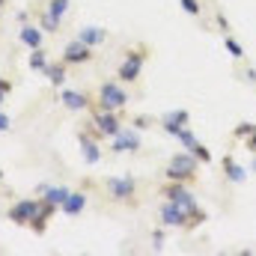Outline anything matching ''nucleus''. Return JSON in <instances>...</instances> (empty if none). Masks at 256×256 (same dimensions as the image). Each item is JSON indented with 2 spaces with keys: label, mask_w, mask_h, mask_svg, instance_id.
I'll use <instances>...</instances> for the list:
<instances>
[{
  "label": "nucleus",
  "mask_w": 256,
  "mask_h": 256,
  "mask_svg": "<svg viewBox=\"0 0 256 256\" xmlns=\"http://www.w3.org/2000/svg\"><path fill=\"white\" fill-rule=\"evenodd\" d=\"M164 196L170 200V202H176L188 218L194 220V226H200L202 220H206V212L200 208V202H196V196H194L188 188H185V182H173V185H167L164 188Z\"/></svg>",
  "instance_id": "obj_1"
},
{
  "label": "nucleus",
  "mask_w": 256,
  "mask_h": 256,
  "mask_svg": "<svg viewBox=\"0 0 256 256\" xmlns=\"http://www.w3.org/2000/svg\"><path fill=\"white\" fill-rule=\"evenodd\" d=\"M128 102H131V96H128V90L122 86V80H104L102 86H98V108L102 110H126Z\"/></svg>",
  "instance_id": "obj_2"
},
{
  "label": "nucleus",
  "mask_w": 256,
  "mask_h": 256,
  "mask_svg": "<svg viewBox=\"0 0 256 256\" xmlns=\"http://www.w3.org/2000/svg\"><path fill=\"white\" fill-rule=\"evenodd\" d=\"M196 170H200V161L194 158L191 152H179V155H173L167 161L164 176L170 182H191V179H196Z\"/></svg>",
  "instance_id": "obj_3"
},
{
  "label": "nucleus",
  "mask_w": 256,
  "mask_h": 256,
  "mask_svg": "<svg viewBox=\"0 0 256 256\" xmlns=\"http://www.w3.org/2000/svg\"><path fill=\"white\" fill-rule=\"evenodd\" d=\"M149 60V51L146 48H131L126 51V57H122V63L116 68V78L122 80V84H134V80H140V72H143V66Z\"/></svg>",
  "instance_id": "obj_4"
},
{
  "label": "nucleus",
  "mask_w": 256,
  "mask_h": 256,
  "mask_svg": "<svg viewBox=\"0 0 256 256\" xmlns=\"http://www.w3.org/2000/svg\"><path fill=\"white\" fill-rule=\"evenodd\" d=\"M90 126H92V134H96V137H110V140L126 128L116 110H102V108L92 114V122H90Z\"/></svg>",
  "instance_id": "obj_5"
},
{
  "label": "nucleus",
  "mask_w": 256,
  "mask_h": 256,
  "mask_svg": "<svg viewBox=\"0 0 256 256\" xmlns=\"http://www.w3.org/2000/svg\"><path fill=\"white\" fill-rule=\"evenodd\" d=\"M39 208H42V200L24 196V200L12 202V208L6 212V218H9L12 224H18V226H30V220H33V218L39 214Z\"/></svg>",
  "instance_id": "obj_6"
},
{
  "label": "nucleus",
  "mask_w": 256,
  "mask_h": 256,
  "mask_svg": "<svg viewBox=\"0 0 256 256\" xmlns=\"http://www.w3.org/2000/svg\"><path fill=\"white\" fill-rule=\"evenodd\" d=\"M92 57H96V48L84 45L78 36H74L72 42H66L63 54H60V60H63L66 66H86V63H92Z\"/></svg>",
  "instance_id": "obj_7"
},
{
  "label": "nucleus",
  "mask_w": 256,
  "mask_h": 256,
  "mask_svg": "<svg viewBox=\"0 0 256 256\" xmlns=\"http://www.w3.org/2000/svg\"><path fill=\"white\" fill-rule=\"evenodd\" d=\"M158 220H161V226L167 230V226H176V230H194V220L176 206V202H170V200H164V206H161V212H158Z\"/></svg>",
  "instance_id": "obj_8"
},
{
  "label": "nucleus",
  "mask_w": 256,
  "mask_h": 256,
  "mask_svg": "<svg viewBox=\"0 0 256 256\" xmlns=\"http://www.w3.org/2000/svg\"><path fill=\"white\" fill-rule=\"evenodd\" d=\"M108 196L116 200V202H131L137 196L134 176H114V179H108Z\"/></svg>",
  "instance_id": "obj_9"
},
{
  "label": "nucleus",
  "mask_w": 256,
  "mask_h": 256,
  "mask_svg": "<svg viewBox=\"0 0 256 256\" xmlns=\"http://www.w3.org/2000/svg\"><path fill=\"white\" fill-rule=\"evenodd\" d=\"M116 155H134V152H140L143 149V140H140V134H137V128H122L116 137H114V146H110Z\"/></svg>",
  "instance_id": "obj_10"
},
{
  "label": "nucleus",
  "mask_w": 256,
  "mask_h": 256,
  "mask_svg": "<svg viewBox=\"0 0 256 256\" xmlns=\"http://www.w3.org/2000/svg\"><path fill=\"white\" fill-rule=\"evenodd\" d=\"M188 126H191V114L188 110H170V114L161 116V128L167 134H173V137H179V131L188 128Z\"/></svg>",
  "instance_id": "obj_11"
},
{
  "label": "nucleus",
  "mask_w": 256,
  "mask_h": 256,
  "mask_svg": "<svg viewBox=\"0 0 256 256\" xmlns=\"http://www.w3.org/2000/svg\"><path fill=\"white\" fill-rule=\"evenodd\" d=\"M57 102L63 104L66 110H86V108H92L90 96H86V92H78V90H63Z\"/></svg>",
  "instance_id": "obj_12"
},
{
  "label": "nucleus",
  "mask_w": 256,
  "mask_h": 256,
  "mask_svg": "<svg viewBox=\"0 0 256 256\" xmlns=\"http://www.w3.org/2000/svg\"><path fill=\"white\" fill-rule=\"evenodd\" d=\"M18 42L24 45V48H42V42H45V33H42V27H36V24H21V30H18Z\"/></svg>",
  "instance_id": "obj_13"
},
{
  "label": "nucleus",
  "mask_w": 256,
  "mask_h": 256,
  "mask_svg": "<svg viewBox=\"0 0 256 256\" xmlns=\"http://www.w3.org/2000/svg\"><path fill=\"white\" fill-rule=\"evenodd\" d=\"M84 208H86V194L84 191H72L63 200V206H60V212H63L66 218H78Z\"/></svg>",
  "instance_id": "obj_14"
},
{
  "label": "nucleus",
  "mask_w": 256,
  "mask_h": 256,
  "mask_svg": "<svg viewBox=\"0 0 256 256\" xmlns=\"http://www.w3.org/2000/svg\"><path fill=\"white\" fill-rule=\"evenodd\" d=\"M36 194H39V200H45V202H51V206H63V200L68 196V188H63V185H39L36 188Z\"/></svg>",
  "instance_id": "obj_15"
},
{
  "label": "nucleus",
  "mask_w": 256,
  "mask_h": 256,
  "mask_svg": "<svg viewBox=\"0 0 256 256\" xmlns=\"http://www.w3.org/2000/svg\"><path fill=\"white\" fill-rule=\"evenodd\" d=\"M78 140H80V155H84V161H86V164H98V161H102V149H98V143H96L86 131H80Z\"/></svg>",
  "instance_id": "obj_16"
},
{
  "label": "nucleus",
  "mask_w": 256,
  "mask_h": 256,
  "mask_svg": "<svg viewBox=\"0 0 256 256\" xmlns=\"http://www.w3.org/2000/svg\"><path fill=\"white\" fill-rule=\"evenodd\" d=\"M54 214H57V206H51V202H45V200H42V208H39V214L30 220V230H33L36 236H42V232L48 230V220H51Z\"/></svg>",
  "instance_id": "obj_17"
},
{
  "label": "nucleus",
  "mask_w": 256,
  "mask_h": 256,
  "mask_svg": "<svg viewBox=\"0 0 256 256\" xmlns=\"http://www.w3.org/2000/svg\"><path fill=\"white\" fill-rule=\"evenodd\" d=\"M42 74L48 78V84H51V86H63L66 78H68V66H66L63 60H57V63H48L45 68H42Z\"/></svg>",
  "instance_id": "obj_18"
},
{
  "label": "nucleus",
  "mask_w": 256,
  "mask_h": 256,
  "mask_svg": "<svg viewBox=\"0 0 256 256\" xmlns=\"http://www.w3.org/2000/svg\"><path fill=\"white\" fill-rule=\"evenodd\" d=\"M78 39H80L84 45H90V48H98V45L108 39V30H104V27H80V30H78Z\"/></svg>",
  "instance_id": "obj_19"
},
{
  "label": "nucleus",
  "mask_w": 256,
  "mask_h": 256,
  "mask_svg": "<svg viewBox=\"0 0 256 256\" xmlns=\"http://www.w3.org/2000/svg\"><path fill=\"white\" fill-rule=\"evenodd\" d=\"M60 24H63V18H57V15H51V12H42V15H39V27H42L45 36L60 33Z\"/></svg>",
  "instance_id": "obj_20"
},
{
  "label": "nucleus",
  "mask_w": 256,
  "mask_h": 256,
  "mask_svg": "<svg viewBox=\"0 0 256 256\" xmlns=\"http://www.w3.org/2000/svg\"><path fill=\"white\" fill-rule=\"evenodd\" d=\"M224 170H226V179H230V182H236V185L248 179V170H244V167H238V164H236L230 155L224 158Z\"/></svg>",
  "instance_id": "obj_21"
},
{
  "label": "nucleus",
  "mask_w": 256,
  "mask_h": 256,
  "mask_svg": "<svg viewBox=\"0 0 256 256\" xmlns=\"http://www.w3.org/2000/svg\"><path fill=\"white\" fill-rule=\"evenodd\" d=\"M51 63V57H48V51H45V48H33V54H30V68H33V72H42V68H45V66Z\"/></svg>",
  "instance_id": "obj_22"
},
{
  "label": "nucleus",
  "mask_w": 256,
  "mask_h": 256,
  "mask_svg": "<svg viewBox=\"0 0 256 256\" xmlns=\"http://www.w3.org/2000/svg\"><path fill=\"white\" fill-rule=\"evenodd\" d=\"M72 9V0H48L45 3V12L57 15V18H66V12Z\"/></svg>",
  "instance_id": "obj_23"
},
{
  "label": "nucleus",
  "mask_w": 256,
  "mask_h": 256,
  "mask_svg": "<svg viewBox=\"0 0 256 256\" xmlns=\"http://www.w3.org/2000/svg\"><path fill=\"white\" fill-rule=\"evenodd\" d=\"M188 152H191V155L196 158V161H200V164H212V152H208V149H206L200 140H194L191 146H188Z\"/></svg>",
  "instance_id": "obj_24"
},
{
  "label": "nucleus",
  "mask_w": 256,
  "mask_h": 256,
  "mask_svg": "<svg viewBox=\"0 0 256 256\" xmlns=\"http://www.w3.org/2000/svg\"><path fill=\"white\" fill-rule=\"evenodd\" d=\"M224 45H226V51L232 54V60H244V48H242V45H238V42H236V39H232L230 33H226V39H224Z\"/></svg>",
  "instance_id": "obj_25"
},
{
  "label": "nucleus",
  "mask_w": 256,
  "mask_h": 256,
  "mask_svg": "<svg viewBox=\"0 0 256 256\" xmlns=\"http://www.w3.org/2000/svg\"><path fill=\"white\" fill-rule=\"evenodd\" d=\"M179 3H182V9H185L188 15H194V18H196V15L202 12V6H200V0H179Z\"/></svg>",
  "instance_id": "obj_26"
},
{
  "label": "nucleus",
  "mask_w": 256,
  "mask_h": 256,
  "mask_svg": "<svg viewBox=\"0 0 256 256\" xmlns=\"http://www.w3.org/2000/svg\"><path fill=\"white\" fill-rule=\"evenodd\" d=\"M254 131H256V126H250V122H242V126H236L232 137H238V140H242V137H250Z\"/></svg>",
  "instance_id": "obj_27"
},
{
  "label": "nucleus",
  "mask_w": 256,
  "mask_h": 256,
  "mask_svg": "<svg viewBox=\"0 0 256 256\" xmlns=\"http://www.w3.org/2000/svg\"><path fill=\"white\" fill-rule=\"evenodd\" d=\"M152 248H155V250L164 248V230H155V232H152Z\"/></svg>",
  "instance_id": "obj_28"
},
{
  "label": "nucleus",
  "mask_w": 256,
  "mask_h": 256,
  "mask_svg": "<svg viewBox=\"0 0 256 256\" xmlns=\"http://www.w3.org/2000/svg\"><path fill=\"white\" fill-rule=\"evenodd\" d=\"M9 128H12V120H9V116L3 114V108H0V131H9Z\"/></svg>",
  "instance_id": "obj_29"
},
{
  "label": "nucleus",
  "mask_w": 256,
  "mask_h": 256,
  "mask_svg": "<svg viewBox=\"0 0 256 256\" xmlns=\"http://www.w3.org/2000/svg\"><path fill=\"white\" fill-rule=\"evenodd\" d=\"M248 149H250V152H256V131L248 137Z\"/></svg>",
  "instance_id": "obj_30"
},
{
  "label": "nucleus",
  "mask_w": 256,
  "mask_h": 256,
  "mask_svg": "<svg viewBox=\"0 0 256 256\" xmlns=\"http://www.w3.org/2000/svg\"><path fill=\"white\" fill-rule=\"evenodd\" d=\"M3 98H6V92H3V90H0V108H3Z\"/></svg>",
  "instance_id": "obj_31"
},
{
  "label": "nucleus",
  "mask_w": 256,
  "mask_h": 256,
  "mask_svg": "<svg viewBox=\"0 0 256 256\" xmlns=\"http://www.w3.org/2000/svg\"><path fill=\"white\" fill-rule=\"evenodd\" d=\"M3 6H6V0H0V12H3Z\"/></svg>",
  "instance_id": "obj_32"
},
{
  "label": "nucleus",
  "mask_w": 256,
  "mask_h": 256,
  "mask_svg": "<svg viewBox=\"0 0 256 256\" xmlns=\"http://www.w3.org/2000/svg\"><path fill=\"white\" fill-rule=\"evenodd\" d=\"M254 170H256V152H254Z\"/></svg>",
  "instance_id": "obj_33"
}]
</instances>
